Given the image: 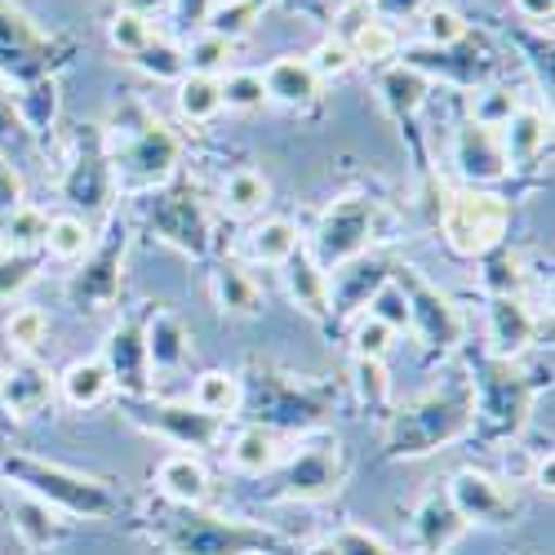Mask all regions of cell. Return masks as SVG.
I'll return each instance as SVG.
<instances>
[{
    "label": "cell",
    "instance_id": "cell-38",
    "mask_svg": "<svg viewBox=\"0 0 555 555\" xmlns=\"http://www.w3.org/2000/svg\"><path fill=\"white\" fill-rule=\"evenodd\" d=\"M89 249H94V227H89V218H80V214L50 218V227H44V254L59 262H80Z\"/></svg>",
    "mask_w": 555,
    "mask_h": 555
},
{
    "label": "cell",
    "instance_id": "cell-46",
    "mask_svg": "<svg viewBox=\"0 0 555 555\" xmlns=\"http://www.w3.org/2000/svg\"><path fill=\"white\" fill-rule=\"evenodd\" d=\"M160 31H156V23L152 18H138V14H129V10H116L112 18H107V40H112V50H120V54H143L147 44L156 40Z\"/></svg>",
    "mask_w": 555,
    "mask_h": 555
},
{
    "label": "cell",
    "instance_id": "cell-53",
    "mask_svg": "<svg viewBox=\"0 0 555 555\" xmlns=\"http://www.w3.org/2000/svg\"><path fill=\"white\" fill-rule=\"evenodd\" d=\"M400 334H391L383 320H374V315H356V325H351V347H356V356H364V360H387V351H391V343H396Z\"/></svg>",
    "mask_w": 555,
    "mask_h": 555
},
{
    "label": "cell",
    "instance_id": "cell-41",
    "mask_svg": "<svg viewBox=\"0 0 555 555\" xmlns=\"http://www.w3.org/2000/svg\"><path fill=\"white\" fill-rule=\"evenodd\" d=\"M262 5H267V0H218V5L209 10V18H205V31H214V36L236 44L241 36H249L258 27Z\"/></svg>",
    "mask_w": 555,
    "mask_h": 555
},
{
    "label": "cell",
    "instance_id": "cell-61",
    "mask_svg": "<svg viewBox=\"0 0 555 555\" xmlns=\"http://www.w3.org/2000/svg\"><path fill=\"white\" fill-rule=\"evenodd\" d=\"M10 125H18V116H14V94H5V80H0V133H5Z\"/></svg>",
    "mask_w": 555,
    "mask_h": 555
},
{
    "label": "cell",
    "instance_id": "cell-22",
    "mask_svg": "<svg viewBox=\"0 0 555 555\" xmlns=\"http://www.w3.org/2000/svg\"><path fill=\"white\" fill-rule=\"evenodd\" d=\"M50 404H54V378L44 374L36 360H23L0 374V409H5L14 423L40 418V413H50Z\"/></svg>",
    "mask_w": 555,
    "mask_h": 555
},
{
    "label": "cell",
    "instance_id": "cell-17",
    "mask_svg": "<svg viewBox=\"0 0 555 555\" xmlns=\"http://www.w3.org/2000/svg\"><path fill=\"white\" fill-rule=\"evenodd\" d=\"M449 160L457 169V178L467 188H489V182H502L506 173V156H502V138L498 129H485L476 120H462L453 129V147H449Z\"/></svg>",
    "mask_w": 555,
    "mask_h": 555
},
{
    "label": "cell",
    "instance_id": "cell-55",
    "mask_svg": "<svg viewBox=\"0 0 555 555\" xmlns=\"http://www.w3.org/2000/svg\"><path fill=\"white\" fill-rule=\"evenodd\" d=\"M311 59V67H315V76L325 80V76H347L356 63H351V50L338 40V36H330V40H320L315 44V54H307Z\"/></svg>",
    "mask_w": 555,
    "mask_h": 555
},
{
    "label": "cell",
    "instance_id": "cell-11",
    "mask_svg": "<svg viewBox=\"0 0 555 555\" xmlns=\"http://www.w3.org/2000/svg\"><path fill=\"white\" fill-rule=\"evenodd\" d=\"M396 285L409 298V334H418V343L431 356H453L467 338V325H462V311L453 307L449 294H440L431 281H423L413 267H396Z\"/></svg>",
    "mask_w": 555,
    "mask_h": 555
},
{
    "label": "cell",
    "instance_id": "cell-25",
    "mask_svg": "<svg viewBox=\"0 0 555 555\" xmlns=\"http://www.w3.org/2000/svg\"><path fill=\"white\" fill-rule=\"evenodd\" d=\"M281 275H285V289H289L294 307H298L302 315L320 320V325H330V320H334V307H330V275L315 267V258L307 254V245H302L289 262H281Z\"/></svg>",
    "mask_w": 555,
    "mask_h": 555
},
{
    "label": "cell",
    "instance_id": "cell-16",
    "mask_svg": "<svg viewBox=\"0 0 555 555\" xmlns=\"http://www.w3.org/2000/svg\"><path fill=\"white\" fill-rule=\"evenodd\" d=\"M444 498L467 525H506L516 516V493L502 476H489L480 467H457L444 485Z\"/></svg>",
    "mask_w": 555,
    "mask_h": 555
},
{
    "label": "cell",
    "instance_id": "cell-3",
    "mask_svg": "<svg viewBox=\"0 0 555 555\" xmlns=\"http://www.w3.org/2000/svg\"><path fill=\"white\" fill-rule=\"evenodd\" d=\"M0 476L10 480V489H23L31 498H40L44 506H54L59 516L72 520H107L116 512V493L94 480V476H80L72 467H59V462H44L31 453H14L0 462Z\"/></svg>",
    "mask_w": 555,
    "mask_h": 555
},
{
    "label": "cell",
    "instance_id": "cell-10",
    "mask_svg": "<svg viewBox=\"0 0 555 555\" xmlns=\"http://www.w3.org/2000/svg\"><path fill=\"white\" fill-rule=\"evenodd\" d=\"M116 196V173H112V156H107V129L103 125H85L76 133L72 160L63 169V201L89 218V214H107Z\"/></svg>",
    "mask_w": 555,
    "mask_h": 555
},
{
    "label": "cell",
    "instance_id": "cell-2",
    "mask_svg": "<svg viewBox=\"0 0 555 555\" xmlns=\"http://www.w3.org/2000/svg\"><path fill=\"white\" fill-rule=\"evenodd\" d=\"M120 143L107 138V156L120 192H156L182 169V138L143 103H129L116 120Z\"/></svg>",
    "mask_w": 555,
    "mask_h": 555
},
{
    "label": "cell",
    "instance_id": "cell-12",
    "mask_svg": "<svg viewBox=\"0 0 555 555\" xmlns=\"http://www.w3.org/2000/svg\"><path fill=\"white\" fill-rule=\"evenodd\" d=\"M281 498L285 502H315L343 489L347 480V453L338 436H315L281 457Z\"/></svg>",
    "mask_w": 555,
    "mask_h": 555
},
{
    "label": "cell",
    "instance_id": "cell-59",
    "mask_svg": "<svg viewBox=\"0 0 555 555\" xmlns=\"http://www.w3.org/2000/svg\"><path fill=\"white\" fill-rule=\"evenodd\" d=\"M516 14L533 27H551V14H555V0H512Z\"/></svg>",
    "mask_w": 555,
    "mask_h": 555
},
{
    "label": "cell",
    "instance_id": "cell-57",
    "mask_svg": "<svg viewBox=\"0 0 555 555\" xmlns=\"http://www.w3.org/2000/svg\"><path fill=\"white\" fill-rule=\"evenodd\" d=\"M431 0H374V14L383 23H400V18H423Z\"/></svg>",
    "mask_w": 555,
    "mask_h": 555
},
{
    "label": "cell",
    "instance_id": "cell-28",
    "mask_svg": "<svg viewBox=\"0 0 555 555\" xmlns=\"http://www.w3.org/2000/svg\"><path fill=\"white\" fill-rule=\"evenodd\" d=\"M156 489L169 506H201L209 498V467L201 453H169L156 467Z\"/></svg>",
    "mask_w": 555,
    "mask_h": 555
},
{
    "label": "cell",
    "instance_id": "cell-32",
    "mask_svg": "<svg viewBox=\"0 0 555 555\" xmlns=\"http://www.w3.org/2000/svg\"><path fill=\"white\" fill-rule=\"evenodd\" d=\"M59 112H63V94H59V76L44 72V76H31L18 85L14 94V116L27 133H50L59 125Z\"/></svg>",
    "mask_w": 555,
    "mask_h": 555
},
{
    "label": "cell",
    "instance_id": "cell-18",
    "mask_svg": "<svg viewBox=\"0 0 555 555\" xmlns=\"http://www.w3.org/2000/svg\"><path fill=\"white\" fill-rule=\"evenodd\" d=\"M103 364L112 374V391H125L129 400H147L152 391V364H147V343L138 320H120L103 343Z\"/></svg>",
    "mask_w": 555,
    "mask_h": 555
},
{
    "label": "cell",
    "instance_id": "cell-52",
    "mask_svg": "<svg viewBox=\"0 0 555 555\" xmlns=\"http://www.w3.org/2000/svg\"><path fill=\"white\" fill-rule=\"evenodd\" d=\"M36 271H40L36 254H14V249L0 254V302H14L36 281Z\"/></svg>",
    "mask_w": 555,
    "mask_h": 555
},
{
    "label": "cell",
    "instance_id": "cell-51",
    "mask_svg": "<svg viewBox=\"0 0 555 555\" xmlns=\"http://www.w3.org/2000/svg\"><path fill=\"white\" fill-rule=\"evenodd\" d=\"M423 31H427V44H431V50H453V44L467 40V23H462V14L449 10V5H427V14H423Z\"/></svg>",
    "mask_w": 555,
    "mask_h": 555
},
{
    "label": "cell",
    "instance_id": "cell-62",
    "mask_svg": "<svg viewBox=\"0 0 555 555\" xmlns=\"http://www.w3.org/2000/svg\"><path fill=\"white\" fill-rule=\"evenodd\" d=\"M302 555H338V551H334V542H311Z\"/></svg>",
    "mask_w": 555,
    "mask_h": 555
},
{
    "label": "cell",
    "instance_id": "cell-34",
    "mask_svg": "<svg viewBox=\"0 0 555 555\" xmlns=\"http://www.w3.org/2000/svg\"><path fill=\"white\" fill-rule=\"evenodd\" d=\"M192 404L209 418H241V404H245V383L241 374H231V369H205V374L192 383Z\"/></svg>",
    "mask_w": 555,
    "mask_h": 555
},
{
    "label": "cell",
    "instance_id": "cell-33",
    "mask_svg": "<svg viewBox=\"0 0 555 555\" xmlns=\"http://www.w3.org/2000/svg\"><path fill=\"white\" fill-rule=\"evenodd\" d=\"M10 516H14V533L36 551L63 542V533H67V516H59L54 506H44L40 498H31L23 489H10Z\"/></svg>",
    "mask_w": 555,
    "mask_h": 555
},
{
    "label": "cell",
    "instance_id": "cell-9",
    "mask_svg": "<svg viewBox=\"0 0 555 555\" xmlns=\"http://www.w3.org/2000/svg\"><path fill=\"white\" fill-rule=\"evenodd\" d=\"M147 222H152V231L165 245L192 254V258H205L209 245H214V218H209L201 192L192 188V182H182V178H169L165 188L152 192Z\"/></svg>",
    "mask_w": 555,
    "mask_h": 555
},
{
    "label": "cell",
    "instance_id": "cell-58",
    "mask_svg": "<svg viewBox=\"0 0 555 555\" xmlns=\"http://www.w3.org/2000/svg\"><path fill=\"white\" fill-rule=\"evenodd\" d=\"M214 5H218V0H173L178 23H182V27H201V31H205V18H209Z\"/></svg>",
    "mask_w": 555,
    "mask_h": 555
},
{
    "label": "cell",
    "instance_id": "cell-37",
    "mask_svg": "<svg viewBox=\"0 0 555 555\" xmlns=\"http://www.w3.org/2000/svg\"><path fill=\"white\" fill-rule=\"evenodd\" d=\"M173 103H178V116L188 125H209L218 112H222V89H218V76H201V72H188L178 85H173Z\"/></svg>",
    "mask_w": 555,
    "mask_h": 555
},
{
    "label": "cell",
    "instance_id": "cell-44",
    "mask_svg": "<svg viewBox=\"0 0 555 555\" xmlns=\"http://www.w3.org/2000/svg\"><path fill=\"white\" fill-rule=\"evenodd\" d=\"M44 338H50V315H44L40 307H14L10 320H5V343L18 351V356H36L44 347Z\"/></svg>",
    "mask_w": 555,
    "mask_h": 555
},
{
    "label": "cell",
    "instance_id": "cell-40",
    "mask_svg": "<svg viewBox=\"0 0 555 555\" xmlns=\"http://www.w3.org/2000/svg\"><path fill=\"white\" fill-rule=\"evenodd\" d=\"M485 262V271H480V289L489 294V298H512V294H520V285H525V258L516 254V249H493V254H485L480 258Z\"/></svg>",
    "mask_w": 555,
    "mask_h": 555
},
{
    "label": "cell",
    "instance_id": "cell-13",
    "mask_svg": "<svg viewBox=\"0 0 555 555\" xmlns=\"http://www.w3.org/2000/svg\"><path fill=\"white\" fill-rule=\"evenodd\" d=\"M59 40L50 31H40L31 14H23L14 0H0V76L10 80H31L54 67Z\"/></svg>",
    "mask_w": 555,
    "mask_h": 555
},
{
    "label": "cell",
    "instance_id": "cell-54",
    "mask_svg": "<svg viewBox=\"0 0 555 555\" xmlns=\"http://www.w3.org/2000/svg\"><path fill=\"white\" fill-rule=\"evenodd\" d=\"M330 542H334V551H338V555H396V546H391L383 533L360 529V525H343Z\"/></svg>",
    "mask_w": 555,
    "mask_h": 555
},
{
    "label": "cell",
    "instance_id": "cell-19",
    "mask_svg": "<svg viewBox=\"0 0 555 555\" xmlns=\"http://www.w3.org/2000/svg\"><path fill=\"white\" fill-rule=\"evenodd\" d=\"M347 50L351 63H369V67H391L400 59V36L391 23H383L369 5H343L338 10V31H334Z\"/></svg>",
    "mask_w": 555,
    "mask_h": 555
},
{
    "label": "cell",
    "instance_id": "cell-30",
    "mask_svg": "<svg viewBox=\"0 0 555 555\" xmlns=\"http://www.w3.org/2000/svg\"><path fill=\"white\" fill-rule=\"evenodd\" d=\"M227 457H231V467H236L241 476H271L275 467H281V457H285L281 431H271L262 423H245L236 436H231Z\"/></svg>",
    "mask_w": 555,
    "mask_h": 555
},
{
    "label": "cell",
    "instance_id": "cell-4",
    "mask_svg": "<svg viewBox=\"0 0 555 555\" xmlns=\"http://www.w3.org/2000/svg\"><path fill=\"white\" fill-rule=\"evenodd\" d=\"M160 520H165L160 542L173 555H275L285 546L271 529H258L245 520H222V516L201 512V506H173Z\"/></svg>",
    "mask_w": 555,
    "mask_h": 555
},
{
    "label": "cell",
    "instance_id": "cell-39",
    "mask_svg": "<svg viewBox=\"0 0 555 555\" xmlns=\"http://www.w3.org/2000/svg\"><path fill=\"white\" fill-rule=\"evenodd\" d=\"M267 201H271V182H267L258 169H231V173L222 178V188H218V205H222L227 214H236V218L258 214Z\"/></svg>",
    "mask_w": 555,
    "mask_h": 555
},
{
    "label": "cell",
    "instance_id": "cell-29",
    "mask_svg": "<svg viewBox=\"0 0 555 555\" xmlns=\"http://www.w3.org/2000/svg\"><path fill=\"white\" fill-rule=\"evenodd\" d=\"M378 94H383V103H387V112L400 120V125H413L418 120V112L427 107V99H431V80L418 72V67H409V63H391V67H383V76H378Z\"/></svg>",
    "mask_w": 555,
    "mask_h": 555
},
{
    "label": "cell",
    "instance_id": "cell-24",
    "mask_svg": "<svg viewBox=\"0 0 555 555\" xmlns=\"http://www.w3.org/2000/svg\"><path fill=\"white\" fill-rule=\"evenodd\" d=\"M262 89H267V103L311 107V103L320 99V76H315V67H311V59H302V54H281L275 63H267Z\"/></svg>",
    "mask_w": 555,
    "mask_h": 555
},
{
    "label": "cell",
    "instance_id": "cell-47",
    "mask_svg": "<svg viewBox=\"0 0 555 555\" xmlns=\"http://www.w3.org/2000/svg\"><path fill=\"white\" fill-rule=\"evenodd\" d=\"M218 89H222V107L227 112H258L267 103L262 72H222Z\"/></svg>",
    "mask_w": 555,
    "mask_h": 555
},
{
    "label": "cell",
    "instance_id": "cell-26",
    "mask_svg": "<svg viewBox=\"0 0 555 555\" xmlns=\"http://www.w3.org/2000/svg\"><path fill=\"white\" fill-rule=\"evenodd\" d=\"M209 285H214V302H218L222 315L249 320V315H262V307H267V294L258 285V275L236 258H222L214 267V275H209Z\"/></svg>",
    "mask_w": 555,
    "mask_h": 555
},
{
    "label": "cell",
    "instance_id": "cell-5",
    "mask_svg": "<svg viewBox=\"0 0 555 555\" xmlns=\"http://www.w3.org/2000/svg\"><path fill=\"white\" fill-rule=\"evenodd\" d=\"M467 378H472V391H476V427L493 440L520 436L529 413H533V396H538L525 378V369L516 360L480 356Z\"/></svg>",
    "mask_w": 555,
    "mask_h": 555
},
{
    "label": "cell",
    "instance_id": "cell-31",
    "mask_svg": "<svg viewBox=\"0 0 555 555\" xmlns=\"http://www.w3.org/2000/svg\"><path fill=\"white\" fill-rule=\"evenodd\" d=\"M462 533H467V520L453 512V502L444 493H427L413 512V538H418L423 555H444Z\"/></svg>",
    "mask_w": 555,
    "mask_h": 555
},
{
    "label": "cell",
    "instance_id": "cell-50",
    "mask_svg": "<svg viewBox=\"0 0 555 555\" xmlns=\"http://www.w3.org/2000/svg\"><path fill=\"white\" fill-rule=\"evenodd\" d=\"M396 271V267H391ZM364 315H374V320H383V325L391 330V334H409V298H404V289L396 285V275L391 281L369 298V307H364Z\"/></svg>",
    "mask_w": 555,
    "mask_h": 555
},
{
    "label": "cell",
    "instance_id": "cell-8",
    "mask_svg": "<svg viewBox=\"0 0 555 555\" xmlns=\"http://www.w3.org/2000/svg\"><path fill=\"white\" fill-rule=\"evenodd\" d=\"M378 227H383L378 201H369V196H338L325 214H320L311 241H307V254L315 258L320 271L330 275L343 262L369 254V245L378 241Z\"/></svg>",
    "mask_w": 555,
    "mask_h": 555
},
{
    "label": "cell",
    "instance_id": "cell-45",
    "mask_svg": "<svg viewBox=\"0 0 555 555\" xmlns=\"http://www.w3.org/2000/svg\"><path fill=\"white\" fill-rule=\"evenodd\" d=\"M133 67H138V72H147L152 80H169V85H178L182 76H188V59H182V44H173V40H165V36H156L143 54H133Z\"/></svg>",
    "mask_w": 555,
    "mask_h": 555
},
{
    "label": "cell",
    "instance_id": "cell-20",
    "mask_svg": "<svg viewBox=\"0 0 555 555\" xmlns=\"http://www.w3.org/2000/svg\"><path fill=\"white\" fill-rule=\"evenodd\" d=\"M538 311L512 294V298H489L485 311V330H489V356L498 360H525L538 347Z\"/></svg>",
    "mask_w": 555,
    "mask_h": 555
},
{
    "label": "cell",
    "instance_id": "cell-6",
    "mask_svg": "<svg viewBox=\"0 0 555 555\" xmlns=\"http://www.w3.org/2000/svg\"><path fill=\"white\" fill-rule=\"evenodd\" d=\"M512 231V201L489 188H462L440 205V236L457 258H485L506 245Z\"/></svg>",
    "mask_w": 555,
    "mask_h": 555
},
{
    "label": "cell",
    "instance_id": "cell-14",
    "mask_svg": "<svg viewBox=\"0 0 555 555\" xmlns=\"http://www.w3.org/2000/svg\"><path fill=\"white\" fill-rule=\"evenodd\" d=\"M125 249H129V231L112 227L107 241L85 254V267L72 275V285H67V298H72L76 311L99 315V311H107L116 302L120 275H125Z\"/></svg>",
    "mask_w": 555,
    "mask_h": 555
},
{
    "label": "cell",
    "instance_id": "cell-27",
    "mask_svg": "<svg viewBox=\"0 0 555 555\" xmlns=\"http://www.w3.org/2000/svg\"><path fill=\"white\" fill-rule=\"evenodd\" d=\"M498 138H502L506 169H525V165H533V160L546 152V143H551V116H546L542 107H525V103H520L516 116L498 129Z\"/></svg>",
    "mask_w": 555,
    "mask_h": 555
},
{
    "label": "cell",
    "instance_id": "cell-60",
    "mask_svg": "<svg viewBox=\"0 0 555 555\" xmlns=\"http://www.w3.org/2000/svg\"><path fill=\"white\" fill-rule=\"evenodd\" d=\"M120 10H129V14H138V18H160V14H169L173 10V0H120Z\"/></svg>",
    "mask_w": 555,
    "mask_h": 555
},
{
    "label": "cell",
    "instance_id": "cell-7",
    "mask_svg": "<svg viewBox=\"0 0 555 555\" xmlns=\"http://www.w3.org/2000/svg\"><path fill=\"white\" fill-rule=\"evenodd\" d=\"M245 383V404L254 409V423L281 431V427H315L330 409V391L325 387H311L285 369H258V378H241Z\"/></svg>",
    "mask_w": 555,
    "mask_h": 555
},
{
    "label": "cell",
    "instance_id": "cell-36",
    "mask_svg": "<svg viewBox=\"0 0 555 555\" xmlns=\"http://www.w3.org/2000/svg\"><path fill=\"white\" fill-rule=\"evenodd\" d=\"M302 245H307V241H302V227L289 222V218H262V222L249 231V241H245L249 258L262 262V267H281V262H289Z\"/></svg>",
    "mask_w": 555,
    "mask_h": 555
},
{
    "label": "cell",
    "instance_id": "cell-21",
    "mask_svg": "<svg viewBox=\"0 0 555 555\" xmlns=\"http://www.w3.org/2000/svg\"><path fill=\"white\" fill-rule=\"evenodd\" d=\"M391 281V262L387 258H351L343 262L338 271H330V307L334 315H360L369 307V298H374L383 285Z\"/></svg>",
    "mask_w": 555,
    "mask_h": 555
},
{
    "label": "cell",
    "instance_id": "cell-1",
    "mask_svg": "<svg viewBox=\"0 0 555 555\" xmlns=\"http://www.w3.org/2000/svg\"><path fill=\"white\" fill-rule=\"evenodd\" d=\"M476 431V391L467 374H444L436 387L400 404L387 423L391 457H427Z\"/></svg>",
    "mask_w": 555,
    "mask_h": 555
},
{
    "label": "cell",
    "instance_id": "cell-42",
    "mask_svg": "<svg viewBox=\"0 0 555 555\" xmlns=\"http://www.w3.org/2000/svg\"><path fill=\"white\" fill-rule=\"evenodd\" d=\"M44 227H50V214L36 205H18L10 218H0V236H5V249L14 254H36L44 249Z\"/></svg>",
    "mask_w": 555,
    "mask_h": 555
},
{
    "label": "cell",
    "instance_id": "cell-35",
    "mask_svg": "<svg viewBox=\"0 0 555 555\" xmlns=\"http://www.w3.org/2000/svg\"><path fill=\"white\" fill-rule=\"evenodd\" d=\"M59 391L72 409H99L107 396H112V374L103 356H89V360H72L59 378Z\"/></svg>",
    "mask_w": 555,
    "mask_h": 555
},
{
    "label": "cell",
    "instance_id": "cell-56",
    "mask_svg": "<svg viewBox=\"0 0 555 555\" xmlns=\"http://www.w3.org/2000/svg\"><path fill=\"white\" fill-rule=\"evenodd\" d=\"M18 205H27V201H23V178H18L14 160L0 152V218H10Z\"/></svg>",
    "mask_w": 555,
    "mask_h": 555
},
{
    "label": "cell",
    "instance_id": "cell-23",
    "mask_svg": "<svg viewBox=\"0 0 555 555\" xmlns=\"http://www.w3.org/2000/svg\"><path fill=\"white\" fill-rule=\"evenodd\" d=\"M143 343H147V364H152V378L178 374L192 356V334L182 325V315L173 311H152L147 325H143Z\"/></svg>",
    "mask_w": 555,
    "mask_h": 555
},
{
    "label": "cell",
    "instance_id": "cell-48",
    "mask_svg": "<svg viewBox=\"0 0 555 555\" xmlns=\"http://www.w3.org/2000/svg\"><path fill=\"white\" fill-rule=\"evenodd\" d=\"M231 50H236L231 40H222V36H214V31H196V36H192V44L182 50V59H188V72L222 76V72H227V63H231Z\"/></svg>",
    "mask_w": 555,
    "mask_h": 555
},
{
    "label": "cell",
    "instance_id": "cell-43",
    "mask_svg": "<svg viewBox=\"0 0 555 555\" xmlns=\"http://www.w3.org/2000/svg\"><path fill=\"white\" fill-rule=\"evenodd\" d=\"M351 391H356L360 409H369V413L387 409V404H391V374H387V364H383V360L356 356V360H351Z\"/></svg>",
    "mask_w": 555,
    "mask_h": 555
},
{
    "label": "cell",
    "instance_id": "cell-15",
    "mask_svg": "<svg viewBox=\"0 0 555 555\" xmlns=\"http://www.w3.org/2000/svg\"><path fill=\"white\" fill-rule=\"evenodd\" d=\"M133 423L147 427L152 436L178 444L182 453H205L214 444H222L227 423L201 413L192 400H156V404H138L133 409Z\"/></svg>",
    "mask_w": 555,
    "mask_h": 555
},
{
    "label": "cell",
    "instance_id": "cell-49",
    "mask_svg": "<svg viewBox=\"0 0 555 555\" xmlns=\"http://www.w3.org/2000/svg\"><path fill=\"white\" fill-rule=\"evenodd\" d=\"M516 107H520V99L512 94V89H502V85H485V89L472 94V120L485 125V129H502L506 120L516 116Z\"/></svg>",
    "mask_w": 555,
    "mask_h": 555
}]
</instances>
